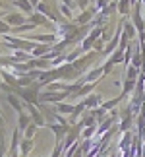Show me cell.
<instances>
[{"label":"cell","instance_id":"obj_1","mask_svg":"<svg viewBox=\"0 0 145 157\" xmlns=\"http://www.w3.org/2000/svg\"><path fill=\"white\" fill-rule=\"evenodd\" d=\"M4 20H6V23H8L12 29H16V27H21L23 23H27L29 17H25L21 12H14V14H6Z\"/></svg>","mask_w":145,"mask_h":157},{"label":"cell","instance_id":"obj_2","mask_svg":"<svg viewBox=\"0 0 145 157\" xmlns=\"http://www.w3.org/2000/svg\"><path fill=\"white\" fill-rule=\"evenodd\" d=\"M93 16H95V8L91 6V8H87V10H83V12H80V16L76 17V23L77 25H89V23L93 21Z\"/></svg>","mask_w":145,"mask_h":157},{"label":"cell","instance_id":"obj_3","mask_svg":"<svg viewBox=\"0 0 145 157\" xmlns=\"http://www.w3.org/2000/svg\"><path fill=\"white\" fill-rule=\"evenodd\" d=\"M14 6L21 12V14H29V16H31L35 12V8L29 4V0H14Z\"/></svg>","mask_w":145,"mask_h":157},{"label":"cell","instance_id":"obj_4","mask_svg":"<svg viewBox=\"0 0 145 157\" xmlns=\"http://www.w3.org/2000/svg\"><path fill=\"white\" fill-rule=\"evenodd\" d=\"M29 21L31 23H35V25H46L48 23V17L45 16V14H41V12H37L35 10L31 16H29Z\"/></svg>","mask_w":145,"mask_h":157},{"label":"cell","instance_id":"obj_5","mask_svg":"<svg viewBox=\"0 0 145 157\" xmlns=\"http://www.w3.org/2000/svg\"><path fill=\"white\" fill-rule=\"evenodd\" d=\"M31 114H27V113H20V117H17V124H20V130H27V126H31Z\"/></svg>","mask_w":145,"mask_h":157},{"label":"cell","instance_id":"obj_6","mask_svg":"<svg viewBox=\"0 0 145 157\" xmlns=\"http://www.w3.org/2000/svg\"><path fill=\"white\" fill-rule=\"evenodd\" d=\"M101 103H102V97H101L99 93L89 95V97H87L85 101H83V105H85V107H99Z\"/></svg>","mask_w":145,"mask_h":157},{"label":"cell","instance_id":"obj_7","mask_svg":"<svg viewBox=\"0 0 145 157\" xmlns=\"http://www.w3.org/2000/svg\"><path fill=\"white\" fill-rule=\"evenodd\" d=\"M134 25H136V29H139L143 33V17H141L139 6H136V10H134Z\"/></svg>","mask_w":145,"mask_h":157},{"label":"cell","instance_id":"obj_8","mask_svg":"<svg viewBox=\"0 0 145 157\" xmlns=\"http://www.w3.org/2000/svg\"><path fill=\"white\" fill-rule=\"evenodd\" d=\"M132 10V0H118V12L122 16H128Z\"/></svg>","mask_w":145,"mask_h":157},{"label":"cell","instance_id":"obj_9","mask_svg":"<svg viewBox=\"0 0 145 157\" xmlns=\"http://www.w3.org/2000/svg\"><path fill=\"white\" fill-rule=\"evenodd\" d=\"M58 10H60V14H62V17H66V20H72V17H74V12H72L70 6L58 2Z\"/></svg>","mask_w":145,"mask_h":157},{"label":"cell","instance_id":"obj_10","mask_svg":"<svg viewBox=\"0 0 145 157\" xmlns=\"http://www.w3.org/2000/svg\"><path fill=\"white\" fill-rule=\"evenodd\" d=\"M8 103L14 107L17 113H21V101L17 99V95H12V93H10V95H8Z\"/></svg>","mask_w":145,"mask_h":157},{"label":"cell","instance_id":"obj_11","mask_svg":"<svg viewBox=\"0 0 145 157\" xmlns=\"http://www.w3.org/2000/svg\"><path fill=\"white\" fill-rule=\"evenodd\" d=\"M31 149H33V142H31V140H27V138H25V140L21 142V155L25 157L29 151H31Z\"/></svg>","mask_w":145,"mask_h":157},{"label":"cell","instance_id":"obj_12","mask_svg":"<svg viewBox=\"0 0 145 157\" xmlns=\"http://www.w3.org/2000/svg\"><path fill=\"white\" fill-rule=\"evenodd\" d=\"M76 111V107L74 105H68V103H58V113H74Z\"/></svg>","mask_w":145,"mask_h":157},{"label":"cell","instance_id":"obj_13","mask_svg":"<svg viewBox=\"0 0 145 157\" xmlns=\"http://www.w3.org/2000/svg\"><path fill=\"white\" fill-rule=\"evenodd\" d=\"M124 35H126L128 39L136 35V25H134V23H126V25H124Z\"/></svg>","mask_w":145,"mask_h":157},{"label":"cell","instance_id":"obj_14","mask_svg":"<svg viewBox=\"0 0 145 157\" xmlns=\"http://www.w3.org/2000/svg\"><path fill=\"white\" fill-rule=\"evenodd\" d=\"M108 4H110L108 0H97V4L93 6V8H95V12H101V10H105Z\"/></svg>","mask_w":145,"mask_h":157},{"label":"cell","instance_id":"obj_15","mask_svg":"<svg viewBox=\"0 0 145 157\" xmlns=\"http://www.w3.org/2000/svg\"><path fill=\"white\" fill-rule=\"evenodd\" d=\"M35 130H37V124L27 126V130H25V138H27V140H31V138L35 136Z\"/></svg>","mask_w":145,"mask_h":157},{"label":"cell","instance_id":"obj_16","mask_svg":"<svg viewBox=\"0 0 145 157\" xmlns=\"http://www.w3.org/2000/svg\"><path fill=\"white\" fill-rule=\"evenodd\" d=\"M0 33H12V27L8 25V23H6V20H0Z\"/></svg>","mask_w":145,"mask_h":157},{"label":"cell","instance_id":"obj_17","mask_svg":"<svg viewBox=\"0 0 145 157\" xmlns=\"http://www.w3.org/2000/svg\"><path fill=\"white\" fill-rule=\"evenodd\" d=\"M14 56H16V60H17V62H20V60H21V62H23V60H29V54L21 52V51H16V52H14Z\"/></svg>","mask_w":145,"mask_h":157},{"label":"cell","instance_id":"obj_18","mask_svg":"<svg viewBox=\"0 0 145 157\" xmlns=\"http://www.w3.org/2000/svg\"><path fill=\"white\" fill-rule=\"evenodd\" d=\"M89 2H91V0H77V6H80V10L83 12V10L89 8Z\"/></svg>","mask_w":145,"mask_h":157},{"label":"cell","instance_id":"obj_19","mask_svg":"<svg viewBox=\"0 0 145 157\" xmlns=\"http://www.w3.org/2000/svg\"><path fill=\"white\" fill-rule=\"evenodd\" d=\"M29 4H31V6H33V8H35V10H37V6L41 4V0H29Z\"/></svg>","mask_w":145,"mask_h":157},{"label":"cell","instance_id":"obj_20","mask_svg":"<svg viewBox=\"0 0 145 157\" xmlns=\"http://www.w3.org/2000/svg\"><path fill=\"white\" fill-rule=\"evenodd\" d=\"M0 8H4V0H0Z\"/></svg>","mask_w":145,"mask_h":157},{"label":"cell","instance_id":"obj_21","mask_svg":"<svg viewBox=\"0 0 145 157\" xmlns=\"http://www.w3.org/2000/svg\"><path fill=\"white\" fill-rule=\"evenodd\" d=\"M132 4H136V0H132Z\"/></svg>","mask_w":145,"mask_h":157},{"label":"cell","instance_id":"obj_22","mask_svg":"<svg viewBox=\"0 0 145 157\" xmlns=\"http://www.w3.org/2000/svg\"><path fill=\"white\" fill-rule=\"evenodd\" d=\"M0 51H2V45H0Z\"/></svg>","mask_w":145,"mask_h":157}]
</instances>
